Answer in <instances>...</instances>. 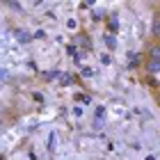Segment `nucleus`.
<instances>
[{
	"mask_svg": "<svg viewBox=\"0 0 160 160\" xmlns=\"http://www.w3.org/2000/svg\"><path fill=\"white\" fill-rule=\"evenodd\" d=\"M144 69H147V71H149L151 76L160 73V60H156V57H149V60L144 62Z\"/></svg>",
	"mask_w": 160,
	"mask_h": 160,
	"instance_id": "nucleus-1",
	"label": "nucleus"
},
{
	"mask_svg": "<svg viewBox=\"0 0 160 160\" xmlns=\"http://www.w3.org/2000/svg\"><path fill=\"white\" fill-rule=\"evenodd\" d=\"M151 37L156 41H160V14L153 16V23H151Z\"/></svg>",
	"mask_w": 160,
	"mask_h": 160,
	"instance_id": "nucleus-2",
	"label": "nucleus"
},
{
	"mask_svg": "<svg viewBox=\"0 0 160 160\" xmlns=\"http://www.w3.org/2000/svg\"><path fill=\"white\" fill-rule=\"evenodd\" d=\"M149 57H156V60H160V41L151 46V50H149Z\"/></svg>",
	"mask_w": 160,
	"mask_h": 160,
	"instance_id": "nucleus-3",
	"label": "nucleus"
},
{
	"mask_svg": "<svg viewBox=\"0 0 160 160\" xmlns=\"http://www.w3.org/2000/svg\"><path fill=\"white\" fill-rule=\"evenodd\" d=\"M2 82H9V71L2 69Z\"/></svg>",
	"mask_w": 160,
	"mask_h": 160,
	"instance_id": "nucleus-4",
	"label": "nucleus"
},
{
	"mask_svg": "<svg viewBox=\"0 0 160 160\" xmlns=\"http://www.w3.org/2000/svg\"><path fill=\"white\" fill-rule=\"evenodd\" d=\"M105 41H108V46H110V48H114V37H105Z\"/></svg>",
	"mask_w": 160,
	"mask_h": 160,
	"instance_id": "nucleus-5",
	"label": "nucleus"
},
{
	"mask_svg": "<svg viewBox=\"0 0 160 160\" xmlns=\"http://www.w3.org/2000/svg\"><path fill=\"white\" fill-rule=\"evenodd\" d=\"M158 101H160V98H158Z\"/></svg>",
	"mask_w": 160,
	"mask_h": 160,
	"instance_id": "nucleus-6",
	"label": "nucleus"
}]
</instances>
